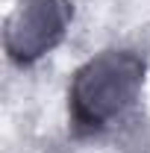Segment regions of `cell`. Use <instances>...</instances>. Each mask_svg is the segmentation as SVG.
<instances>
[{
    "mask_svg": "<svg viewBox=\"0 0 150 153\" xmlns=\"http://www.w3.org/2000/svg\"><path fill=\"white\" fill-rule=\"evenodd\" d=\"M147 62L135 50L109 47L85 59L71 76L68 112L79 133H106L135 109Z\"/></svg>",
    "mask_w": 150,
    "mask_h": 153,
    "instance_id": "1",
    "label": "cell"
},
{
    "mask_svg": "<svg viewBox=\"0 0 150 153\" xmlns=\"http://www.w3.org/2000/svg\"><path fill=\"white\" fill-rule=\"evenodd\" d=\"M71 24V0H18L3 27L6 56L15 65H33L65 41Z\"/></svg>",
    "mask_w": 150,
    "mask_h": 153,
    "instance_id": "2",
    "label": "cell"
}]
</instances>
